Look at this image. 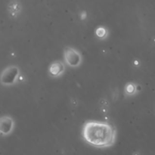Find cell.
Returning a JSON list of instances; mask_svg holds the SVG:
<instances>
[{
  "mask_svg": "<svg viewBox=\"0 0 155 155\" xmlns=\"http://www.w3.org/2000/svg\"><path fill=\"white\" fill-rule=\"evenodd\" d=\"M85 142L97 148H107L114 145L116 130L109 123L103 121H86L82 129Z\"/></svg>",
  "mask_w": 155,
  "mask_h": 155,
  "instance_id": "obj_1",
  "label": "cell"
},
{
  "mask_svg": "<svg viewBox=\"0 0 155 155\" xmlns=\"http://www.w3.org/2000/svg\"><path fill=\"white\" fill-rule=\"evenodd\" d=\"M64 57L65 61L68 63V65L71 67L79 66L82 61V57L80 53L75 48L71 47H66L64 51Z\"/></svg>",
  "mask_w": 155,
  "mask_h": 155,
  "instance_id": "obj_2",
  "label": "cell"
},
{
  "mask_svg": "<svg viewBox=\"0 0 155 155\" xmlns=\"http://www.w3.org/2000/svg\"><path fill=\"white\" fill-rule=\"evenodd\" d=\"M19 74V68L16 66H9L5 68L1 74V83L4 85L13 84Z\"/></svg>",
  "mask_w": 155,
  "mask_h": 155,
  "instance_id": "obj_3",
  "label": "cell"
},
{
  "mask_svg": "<svg viewBox=\"0 0 155 155\" xmlns=\"http://www.w3.org/2000/svg\"><path fill=\"white\" fill-rule=\"evenodd\" d=\"M14 128V120L10 116H2L0 119V133L2 136H6L12 133Z\"/></svg>",
  "mask_w": 155,
  "mask_h": 155,
  "instance_id": "obj_4",
  "label": "cell"
},
{
  "mask_svg": "<svg viewBox=\"0 0 155 155\" xmlns=\"http://www.w3.org/2000/svg\"><path fill=\"white\" fill-rule=\"evenodd\" d=\"M64 71V65L63 62L56 61L52 62L48 68V72L49 74L52 77H58L63 73Z\"/></svg>",
  "mask_w": 155,
  "mask_h": 155,
  "instance_id": "obj_5",
  "label": "cell"
},
{
  "mask_svg": "<svg viewBox=\"0 0 155 155\" xmlns=\"http://www.w3.org/2000/svg\"><path fill=\"white\" fill-rule=\"evenodd\" d=\"M136 86L133 83H128L125 87V91L129 95H133L136 92Z\"/></svg>",
  "mask_w": 155,
  "mask_h": 155,
  "instance_id": "obj_6",
  "label": "cell"
},
{
  "mask_svg": "<svg viewBox=\"0 0 155 155\" xmlns=\"http://www.w3.org/2000/svg\"><path fill=\"white\" fill-rule=\"evenodd\" d=\"M96 35L98 36V37L103 39V38H104L107 35V30L104 27H99L98 28L96 29Z\"/></svg>",
  "mask_w": 155,
  "mask_h": 155,
  "instance_id": "obj_7",
  "label": "cell"
},
{
  "mask_svg": "<svg viewBox=\"0 0 155 155\" xmlns=\"http://www.w3.org/2000/svg\"><path fill=\"white\" fill-rule=\"evenodd\" d=\"M11 3L12 4V6H9V8H12V9H10L11 12H12V13H18V12H19L20 9H21V6H20L19 2H12Z\"/></svg>",
  "mask_w": 155,
  "mask_h": 155,
  "instance_id": "obj_8",
  "label": "cell"
}]
</instances>
